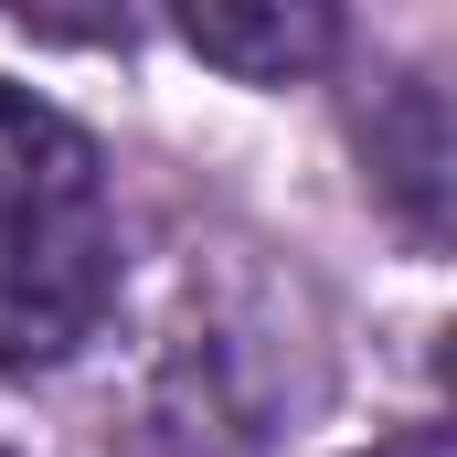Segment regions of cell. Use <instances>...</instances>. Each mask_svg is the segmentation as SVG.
I'll return each mask as SVG.
<instances>
[{"mask_svg":"<svg viewBox=\"0 0 457 457\" xmlns=\"http://www.w3.org/2000/svg\"><path fill=\"white\" fill-rule=\"evenodd\" d=\"M117 309L107 149L32 86H0V372H54Z\"/></svg>","mask_w":457,"mask_h":457,"instance_id":"1","label":"cell"},{"mask_svg":"<svg viewBox=\"0 0 457 457\" xmlns=\"http://www.w3.org/2000/svg\"><path fill=\"white\" fill-rule=\"evenodd\" d=\"M170 32H181L203 64L245 75V86H287V75L330 64V43H341V21H330L320 0H266V11H181Z\"/></svg>","mask_w":457,"mask_h":457,"instance_id":"2","label":"cell"},{"mask_svg":"<svg viewBox=\"0 0 457 457\" xmlns=\"http://www.w3.org/2000/svg\"><path fill=\"white\" fill-rule=\"evenodd\" d=\"M372 457H447L436 436H394V447H372Z\"/></svg>","mask_w":457,"mask_h":457,"instance_id":"3","label":"cell"}]
</instances>
